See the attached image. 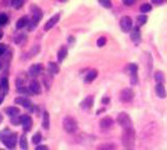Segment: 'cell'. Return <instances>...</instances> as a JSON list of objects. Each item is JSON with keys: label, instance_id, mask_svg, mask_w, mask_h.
Here are the masks:
<instances>
[{"label": "cell", "instance_id": "6da1fadb", "mask_svg": "<svg viewBox=\"0 0 167 150\" xmlns=\"http://www.w3.org/2000/svg\"><path fill=\"white\" fill-rule=\"evenodd\" d=\"M0 140H2L9 149H14L16 145V134L11 133L9 129L0 131Z\"/></svg>", "mask_w": 167, "mask_h": 150}, {"label": "cell", "instance_id": "7a4b0ae2", "mask_svg": "<svg viewBox=\"0 0 167 150\" xmlns=\"http://www.w3.org/2000/svg\"><path fill=\"white\" fill-rule=\"evenodd\" d=\"M135 139H136V135H135V130H133L132 128L124 130V134H122V144H124L125 148H131V146H133Z\"/></svg>", "mask_w": 167, "mask_h": 150}, {"label": "cell", "instance_id": "3957f363", "mask_svg": "<svg viewBox=\"0 0 167 150\" xmlns=\"http://www.w3.org/2000/svg\"><path fill=\"white\" fill-rule=\"evenodd\" d=\"M62 126L67 133H75L77 130V121L71 116H65L62 121Z\"/></svg>", "mask_w": 167, "mask_h": 150}, {"label": "cell", "instance_id": "277c9868", "mask_svg": "<svg viewBox=\"0 0 167 150\" xmlns=\"http://www.w3.org/2000/svg\"><path fill=\"white\" fill-rule=\"evenodd\" d=\"M117 123L124 128V130L126 129H131L132 128V121H131V118L129 114L126 113H120L117 115Z\"/></svg>", "mask_w": 167, "mask_h": 150}, {"label": "cell", "instance_id": "5b68a950", "mask_svg": "<svg viewBox=\"0 0 167 150\" xmlns=\"http://www.w3.org/2000/svg\"><path fill=\"white\" fill-rule=\"evenodd\" d=\"M120 26H121V30L122 31H125V33L130 31L131 28H132V20H131V18L130 16H124L120 20Z\"/></svg>", "mask_w": 167, "mask_h": 150}, {"label": "cell", "instance_id": "8992f818", "mask_svg": "<svg viewBox=\"0 0 167 150\" xmlns=\"http://www.w3.org/2000/svg\"><path fill=\"white\" fill-rule=\"evenodd\" d=\"M133 96H135V93H133L131 89H129V88L124 89V90L121 91V94H120V98H121V100H122L124 103H130V101L133 99Z\"/></svg>", "mask_w": 167, "mask_h": 150}, {"label": "cell", "instance_id": "52a82bcc", "mask_svg": "<svg viewBox=\"0 0 167 150\" xmlns=\"http://www.w3.org/2000/svg\"><path fill=\"white\" fill-rule=\"evenodd\" d=\"M31 12H33V21H34L35 24H38V23L41 20V18H43V12H41V9H39L36 5L31 7Z\"/></svg>", "mask_w": 167, "mask_h": 150}, {"label": "cell", "instance_id": "ba28073f", "mask_svg": "<svg viewBox=\"0 0 167 150\" xmlns=\"http://www.w3.org/2000/svg\"><path fill=\"white\" fill-rule=\"evenodd\" d=\"M59 19H60V14H55L52 18H50L47 21H46V24H45V26H44V29L47 31V30H50V29H52L55 25H56V23L59 21Z\"/></svg>", "mask_w": 167, "mask_h": 150}, {"label": "cell", "instance_id": "9c48e42d", "mask_svg": "<svg viewBox=\"0 0 167 150\" xmlns=\"http://www.w3.org/2000/svg\"><path fill=\"white\" fill-rule=\"evenodd\" d=\"M112 125H114V120H112L110 116H106V118L101 119V121H100V126H101V129H104V130L111 129Z\"/></svg>", "mask_w": 167, "mask_h": 150}, {"label": "cell", "instance_id": "30bf717a", "mask_svg": "<svg viewBox=\"0 0 167 150\" xmlns=\"http://www.w3.org/2000/svg\"><path fill=\"white\" fill-rule=\"evenodd\" d=\"M41 71H43V66H41V64H35V65H33L30 69H29V74L31 75V77H38V75H40L41 74Z\"/></svg>", "mask_w": 167, "mask_h": 150}, {"label": "cell", "instance_id": "8fae6325", "mask_svg": "<svg viewBox=\"0 0 167 150\" xmlns=\"http://www.w3.org/2000/svg\"><path fill=\"white\" fill-rule=\"evenodd\" d=\"M29 91L33 94H40L41 93V87L36 80H33L29 85Z\"/></svg>", "mask_w": 167, "mask_h": 150}, {"label": "cell", "instance_id": "7c38bea8", "mask_svg": "<svg viewBox=\"0 0 167 150\" xmlns=\"http://www.w3.org/2000/svg\"><path fill=\"white\" fill-rule=\"evenodd\" d=\"M21 125H23L24 130H26V131L30 130V128H31V118L29 115L21 116Z\"/></svg>", "mask_w": 167, "mask_h": 150}, {"label": "cell", "instance_id": "4fadbf2b", "mask_svg": "<svg viewBox=\"0 0 167 150\" xmlns=\"http://www.w3.org/2000/svg\"><path fill=\"white\" fill-rule=\"evenodd\" d=\"M131 40L135 44H138L140 43V40H141V33H140V29L138 28H136V29L132 30V33H131Z\"/></svg>", "mask_w": 167, "mask_h": 150}, {"label": "cell", "instance_id": "5bb4252c", "mask_svg": "<svg viewBox=\"0 0 167 150\" xmlns=\"http://www.w3.org/2000/svg\"><path fill=\"white\" fill-rule=\"evenodd\" d=\"M82 108H85V109H90L93 105H94V96L93 95H89L86 96V99L82 101Z\"/></svg>", "mask_w": 167, "mask_h": 150}, {"label": "cell", "instance_id": "9a60e30c", "mask_svg": "<svg viewBox=\"0 0 167 150\" xmlns=\"http://www.w3.org/2000/svg\"><path fill=\"white\" fill-rule=\"evenodd\" d=\"M66 56H67V49L65 46H61L60 50L57 51V60L61 63V61H64L66 59Z\"/></svg>", "mask_w": 167, "mask_h": 150}, {"label": "cell", "instance_id": "2e32d148", "mask_svg": "<svg viewBox=\"0 0 167 150\" xmlns=\"http://www.w3.org/2000/svg\"><path fill=\"white\" fill-rule=\"evenodd\" d=\"M156 95L158 96V98H165L166 96V90H165V87H163V84H157L156 85Z\"/></svg>", "mask_w": 167, "mask_h": 150}, {"label": "cell", "instance_id": "e0dca14e", "mask_svg": "<svg viewBox=\"0 0 167 150\" xmlns=\"http://www.w3.org/2000/svg\"><path fill=\"white\" fill-rule=\"evenodd\" d=\"M96 150H116V145L112 143H105V144H100Z\"/></svg>", "mask_w": 167, "mask_h": 150}, {"label": "cell", "instance_id": "ac0fdd59", "mask_svg": "<svg viewBox=\"0 0 167 150\" xmlns=\"http://www.w3.org/2000/svg\"><path fill=\"white\" fill-rule=\"evenodd\" d=\"M97 77V70H90L88 74H86V77H85V82L86 83H91L93 80H95Z\"/></svg>", "mask_w": 167, "mask_h": 150}, {"label": "cell", "instance_id": "d6986e66", "mask_svg": "<svg viewBox=\"0 0 167 150\" xmlns=\"http://www.w3.org/2000/svg\"><path fill=\"white\" fill-rule=\"evenodd\" d=\"M47 71H49L50 75H55V74H57V73H59V66H57V64L50 61L49 65H47Z\"/></svg>", "mask_w": 167, "mask_h": 150}, {"label": "cell", "instance_id": "ffe728a7", "mask_svg": "<svg viewBox=\"0 0 167 150\" xmlns=\"http://www.w3.org/2000/svg\"><path fill=\"white\" fill-rule=\"evenodd\" d=\"M43 128L45 130L50 128V115L47 111H44V115H43Z\"/></svg>", "mask_w": 167, "mask_h": 150}, {"label": "cell", "instance_id": "44dd1931", "mask_svg": "<svg viewBox=\"0 0 167 150\" xmlns=\"http://www.w3.org/2000/svg\"><path fill=\"white\" fill-rule=\"evenodd\" d=\"M15 104L23 105V106H25V108H30V105H31L30 100L26 99V98H16V99H15Z\"/></svg>", "mask_w": 167, "mask_h": 150}, {"label": "cell", "instance_id": "7402d4cb", "mask_svg": "<svg viewBox=\"0 0 167 150\" xmlns=\"http://www.w3.org/2000/svg\"><path fill=\"white\" fill-rule=\"evenodd\" d=\"M5 113H7L8 115H10L11 118H14V116H18V115H19L20 110H19V108H16V106H11V108H7V109H5Z\"/></svg>", "mask_w": 167, "mask_h": 150}, {"label": "cell", "instance_id": "603a6c76", "mask_svg": "<svg viewBox=\"0 0 167 150\" xmlns=\"http://www.w3.org/2000/svg\"><path fill=\"white\" fill-rule=\"evenodd\" d=\"M26 25H29V20H28L26 16L20 18V19L18 20V23H16V28H18V29H23V28H25Z\"/></svg>", "mask_w": 167, "mask_h": 150}, {"label": "cell", "instance_id": "cb8c5ba5", "mask_svg": "<svg viewBox=\"0 0 167 150\" xmlns=\"http://www.w3.org/2000/svg\"><path fill=\"white\" fill-rule=\"evenodd\" d=\"M14 41H15V44H18V45H21V44H24V43L26 41V36H25L24 34H18V35L15 36Z\"/></svg>", "mask_w": 167, "mask_h": 150}, {"label": "cell", "instance_id": "d4e9b609", "mask_svg": "<svg viewBox=\"0 0 167 150\" xmlns=\"http://www.w3.org/2000/svg\"><path fill=\"white\" fill-rule=\"evenodd\" d=\"M137 69H138V68H137L136 64H129L126 70L130 73V75H135V74H137Z\"/></svg>", "mask_w": 167, "mask_h": 150}, {"label": "cell", "instance_id": "484cf974", "mask_svg": "<svg viewBox=\"0 0 167 150\" xmlns=\"http://www.w3.org/2000/svg\"><path fill=\"white\" fill-rule=\"evenodd\" d=\"M155 79H156V82H157V84H162L163 80H165L163 73H162V71H156V74H155Z\"/></svg>", "mask_w": 167, "mask_h": 150}, {"label": "cell", "instance_id": "4316f807", "mask_svg": "<svg viewBox=\"0 0 167 150\" xmlns=\"http://www.w3.org/2000/svg\"><path fill=\"white\" fill-rule=\"evenodd\" d=\"M20 148H21L23 150H26V149H28V140H26V136H25V135H23V136L20 138Z\"/></svg>", "mask_w": 167, "mask_h": 150}, {"label": "cell", "instance_id": "83f0119b", "mask_svg": "<svg viewBox=\"0 0 167 150\" xmlns=\"http://www.w3.org/2000/svg\"><path fill=\"white\" fill-rule=\"evenodd\" d=\"M10 4H11L14 8L20 9V8L24 5V2H23V0H13V2H10Z\"/></svg>", "mask_w": 167, "mask_h": 150}, {"label": "cell", "instance_id": "f1b7e54d", "mask_svg": "<svg viewBox=\"0 0 167 150\" xmlns=\"http://www.w3.org/2000/svg\"><path fill=\"white\" fill-rule=\"evenodd\" d=\"M151 9H152L151 5L147 4V3H146V4H142V5L140 7V12H141V13H148V12H151Z\"/></svg>", "mask_w": 167, "mask_h": 150}, {"label": "cell", "instance_id": "f546056e", "mask_svg": "<svg viewBox=\"0 0 167 150\" xmlns=\"http://www.w3.org/2000/svg\"><path fill=\"white\" fill-rule=\"evenodd\" d=\"M8 15L7 14H0V26H4L8 23Z\"/></svg>", "mask_w": 167, "mask_h": 150}, {"label": "cell", "instance_id": "4dcf8cb0", "mask_svg": "<svg viewBox=\"0 0 167 150\" xmlns=\"http://www.w3.org/2000/svg\"><path fill=\"white\" fill-rule=\"evenodd\" d=\"M40 141H41V134L40 133H36L34 136H33V143L34 144H40Z\"/></svg>", "mask_w": 167, "mask_h": 150}, {"label": "cell", "instance_id": "1f68e13d", "mask_svg": "<svg viewBox=\"0 0 167 150\" xmlns=\"http://www.w3.org/2000/svg\"><path fill=\"white\" fill-rule=\"evenodd\" d=\"M137 21H138L140 25H143V24L147 21V16H146V15H140V16L137 18Z\"/></svg>", "mask_w": 167, "mask_h": 150}, {"label": "cell", "instance_id": "d6a6232c", "mask_svg": "<svg viewBox=\"0 0 167 150\" xmlns=\"http://www.w3.org/2000/svg\"><path fill=\"white\" fill-rule=\"evenodd\" d=\"M11 123H13V124H15V125H18V124H21V116L19 118V115H18V116H14V118H11Z\"/></svg>", "mask_w": 167, "mask_h": 150}, {"label": "cell", "instance_id": "836d02e7", "mask_svg": "<svg viewBox=\"0 0 167 150\" xmlns=\"http://www.w3.org/2000/svg\"><path fill=\"white\" fill-rule=\"evenodd\" d=\"M105 44H106V38H104V36L99 38V40H97V45L101 48V46H104Z\"/></svg>", "mask_w": 167, "mask_h": 150}, {"label": "cell", "instance_id": "e575fe53", "mask_svg": "<svg viewBox=\"0 0 167 150\" xmlns=\"http://www.w3.org/2000/svg\"><path fill=\"white\" fill-rule=\"evenodd\" d=\"M100 4L105 8H111V2H105V0H100Z\"/></svg>", "mask_w": 167, "mask_h": 150}, {"label": "cell", "instance_id": "d590c367", "mask_svg": "<svg viewBox=\"0 0 167 150\" xmlns=\"http://www.w3.org/2000/svg\"><path fill=\"white\" fill-rule=\"evenodd\" d=\"M5 51H7V45L5 44H0V55H4Z\"/></svg>", "mask_w": 167, "mask_h": 150}, {"label": "cell", "instance_id": "8d00e7d4", "mask_svg": "<svg viewBox=\"0 0 167 150\" xmlns=\"http://www.w3.org/2000/svg\"><path fill=\"white\" fill-rule=\"evenodd\" d=\"M2 84H3V88H5V90H8V79L7 78H4L2 80Z\"/></svg>", "mask_w": 167, "mask_h": 150}, {"label": "cell", "instance_id": "74e56055", "mask_svg": "<svg viewBox=\"0 0 167 150\" xmlns=\"http://www.w3.org/2000/svg\"><path fill=\"white\" fill-rule=\"evenodd\" d=\"M124 4L125 5H132V4H135V2H133V0H125Z\"/></svg>", "mask_w": 167, "mask_h": 150}, {"label": "cell", "instance_id": "f35d334b", "mask_svg": "<svg viewBox=\"0 0 167 150\" xmlns=\"http://www.w3.org/2000/svg\"><path fill=\"white\" fill-rule=\"evenodd\" d=\"M44 82L46 83V88L49 89V88H50V83H51V82H50V80H47V77H44Z\"/></svg>", "mask_w": 167, "mask_h": 150}, {"label": "cell", "instance_id": "ab89813d", "mask_svg": "<svg viewBox=\"0 0 167 150\" xmlns=\"http://www.w3.org/2000/svg\"><path fill=\"white\" fill-rule=\"evenodd\" d=\"M35 150H47V148L45 145H39V146H36Z\"/></svg>", "mask_w": 167, "mask_h": 150}, {"label": "cell", "instance_id": "60d3db41", "mask_svg": "<svg viewBox=\"0 0 167 150\" xmlns=\"http://www.w3.org/2000/svg\"><path fill=\"white\" fill-rule=\"evenodd\" d=\"M4 96H5V95H0V104L4 101Z\"/></svg>", "mask_w": 167, "mask_h": 150}, {"label": "cell", "instance_id": "b9f144b4", "mask_svg": "<svg viewBox=\"0 0 167 150\" xmlns=\"http://www.w3.org/2000/svg\"><path fill=\"white\" fill-rule=\"evenodd\" d=\"M153 3H155V4H163V2H160V0H155Z\"/></svg>", "mask_w": 167, "mask_h": 150}, {"label": "cell", "instance_id": "7bdbcfd3", "mask_svg": "<svg viewBox=\"0 0 167 150\" xmlns=\"http://www.w3.org/2000/svg\"><path fill=\"white\" fill-rule=\"evenodd\" d=\"M2 36H3V34H2V33H0V39H2Z\"/></svg>", "mask_w": 167, "mask_h": 150}, {"label": "cell", "instance_id": "ee69618b", "mask_svg": "<svg viewBox=\"0 0 167 150\" xmlns=\"http://www.w3.org/2000/svg\"><path fill=\"white\" fill-rule=\"evenodd\" d=\"M0 68H2V63H0Z\"/></svg>", "mask_w": 167, "mask_h": 150}, {"label": "cell", "instance_id": "f6af8a7d", "mask_svg": "<svg viewBox=\"0 0 167 150\" xmlns=\"http://www.w3.org/2000/svg\"><path fill=\"white\" fill-rule=\"evenodd\" d=\"M0 88H2V85H0Z\"/></svg>", "mask_w": 167, "mask_h": 150}, {"label": "cell", "instance_id": "bcb514c9", "mask_svg": "<svg viewBox=\"0 0 167 150\" xmlns=\"http://www.w3.org/2000/svg\"><path fill=\"white\" fill-rule=\"evenodd\" d=\"M0 150H3V149H0Z\"/></svg>", "mask_w": 167, "mask_h": 150}, {"label": "cell", "instance_id": "7dc6e473", "mask_svg": "<svg viewBox=\"0 0 167 150\" xmlns=\"http://www.w3.org/2000/svg\"><path fill=\"white\" fill-rule=\"evenodd\" d=\"M129 150H131V149H129Z\"/></svg>", "mask_w": 167, "mask_h": 150}]
</instances>
